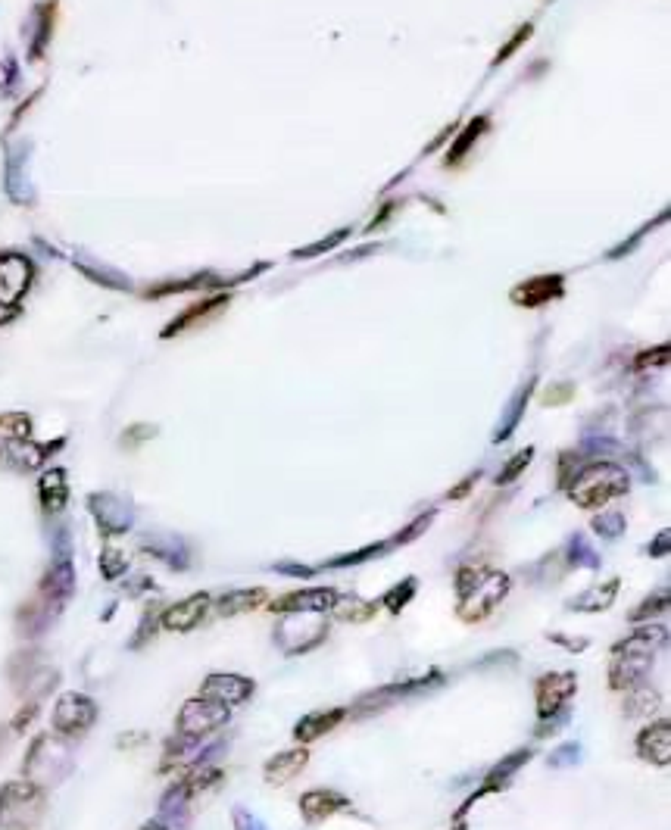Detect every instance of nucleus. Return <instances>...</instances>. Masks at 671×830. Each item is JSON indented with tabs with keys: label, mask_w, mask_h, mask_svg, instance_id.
Instances as JSON below:
<instances>
[{
	"label": "nucleus",
	"mask_w": 671,
	"mask_h": 830,
	"mask_svg": "<svg viewBox=\"0 0 671 830\" xmlns=\"http://www.w3.org/2000/svg\"><path fill=\"white\" fill-rule=\"evenodd\" d=\"M350 712L347 709H319V712H309V715H303L297 724H294V740L300 743V746H306V743H313V740H319V737H325V734H331L334 728H338V724L347 718Z\"/></svg>",
	"instance_id": "nucleus-20"
},
{
	"label": "nucleus",
	"mask_w": 671,
	"mask_h": 830,
	"mask_svg": "<svg viewBox=\"0 0 671 830\" xmlns=\"http://www.w3.org/2000/svg\"><path fill=\"white\" fill-rule=\"evenodd\" d=\"M210 612H213V596L210 593H191V596H185V600H178V603H172L160 612V628L172 631V634H188V631L200 628Z\"/></svg>",
	"instance_id": "nucleus-10"
},
{
	"label": "nucleus",
	"mask_w": 671,
	"mask_h": 830,
	"mask_svg": "<svg viewBox=\"0 0 671 830\" xmlns=\"http://www.w3.org/2000/svg\"><path fill=\"white\" fill-rule=\"evenodd\" d=\"M628 487L631 478L625 469H618L612 462H590L569 481V497L584 509H600L615 497L628 494Z\"/></svg>",
	"instance_id": "nucleus-2"
},
{
	"label": "nucleus",
	"mask_w": 671,
	"mask_h": 830,
	"mask_svg": "<svg viewBox=\"0 0 671 830\" xmlns=\"http://www.w3.org/2000/svg\"><path fill=\"white\" fill-rule=\"evenodd\" d=\"M512 581L506 572H484V578L462 596L459 606H456V615L462 621H469V625H475V621H484L490 612H494L503 600H506V593H509Z\"/></svg>",
	"instance_id": "nucleus-6"
},
{
	"label": "nucleus",
	"mask_w": 671,
	"mask_h": 830,
	"mask_svg": "<svg viewBox=\"0 0 671 830\" xmlns=\"http://www.w3.org/2000/svg\"><path fill=\"white\" fill-rule=\"evenodd\" d=\"M144 740H147V734H125V737H119V749L135 746V743H144Z\"/></svg>",
	"instance_id": "nucleus-41"
},
{
	"label": "nucleus",
	"mask_w": 671,
	"mask_h": 830,
	"mask_svg": "<svg viewBox=\"0 0 671 830\" xmlns=\"http://www.w3.org/2000/svg\"><path fill=\"white\" fill-rule=\"evenodd\" d=\"M444 684V674L441 671H431L428 678H416V681H400V684H387L381 690H372L359 699V709L363 712H375V709H387V706H397V699L403 696H412V693H422V690H431V687H441Z\"/></svg>",
	"instance_id": "nucleus-13"
},
{
	"label": "nucleus",
	"mask_w": 671,
	"mask_h": 830,
	"mask_svg": "<svg viewBox=\"0 0 671 830\" xmlns=\"http://www.w3.org/2000/svg\"><path fill=\"white\" fill-rule=\"evenodd\" d=\"M269 600V593L263 587H244V590H228L219 600H213V612L222 615V618H235V615H244V612H253L260 609L263 603Z\"/></svg>",
	"instance_id": "nucleus-22"
},
{
	"label": "nucleus",
	"mask_w": 671,
	"mask_h": 830,
	"mask_svg": "<svg viewBox=\"0 0 671 830\" xmlns=\"http://www.w3.org/2000/svg\"><path fill=\"white\" fill-rule=\"evenodd\" d=\"M668 606H671V596H668V587H662L653 596H647V600L640 603V609L631 612V621H643V618L662 615V612H668Z\"/></svg>",
	"instance_id": "nucleus-30"
},
{
	"label": "nucleus",
	"mask_w": 671,
	"mask_h": 830,
	"mask_svg": "<svg viewBox=\"0 0 671 830\" xmlns=\"http://www.w3.org/2000/svg\"><path fill=\"white\" fill-rule=\"evenodd\" d=\"M88 509H91V515H94V522H97L103 537H119V534H128V528H132V509H128L113 494H94V497H88Z\"/></svg>",
	"instance_id": "nucleus-12"
},
{
	"label": "nucleus",
	"mask_w": 671,
	"mask_h": 830,
	"mask_svg": "<svg viewBox=\"0 0 671 830\" xmlns=\"http://www.w3.org/2000/svg\"><path fill=\"white\" fill-rule=\"evenodd\" d=\"M381 553H391V547L387 543H372V547H363V550H356V553H347L341 559H328L325 568H344V565H359V562H366L372 556H381Z\"/></svg>",
	"instance_id": "nucleus-32"
},
{
	"label": "nucleus",
	"mask_w": 671,
	"mask_h": 830,
	"mask_svg": "<svg viewBox=\"0 0 671 830\" xmlns=\"http://www.w3.org/2000/svg\"><path fill=\"white\" fill-rule=\"evenodd\" d=\"M128 565H132V559H128L125 550L103 547V553H100V575L107 578V581H119L128 572Z\"/></svg>",
	"instance_id": "nucleus-28"
},
{
	"label": "nucleus",
	"mask_w": 671,
	"mask_h": 830,
	"mask_svg": "<svg viewBox=\"0 0 671 830\" xmlns=\"http://www.w3.org/2000/svg\"><path fill=\"white\" fill-rule=\"evenodd\" d=\"M38 500L47 515H57L69 503V481L63 469H47L38 481Z\"/></svg>",
	"instance_id": "nucleus-23"
},
{
	"label": "nucleus",
	"mask_w": 671,
	"mask_h": 830,
	"mask_svg": "<svg viewBox=\"0 0 671 830\" xmlns=\"http://www.w3.org/2000/svg\"><path fill=\"white\" fill-rule=\"evenodd\" d=\"M325 637H328L325 612H285L275 628V643L281 646L285 656H300L316 650Z\"/></svg>",
	"instance_id": "nucleus-4"
},
{
	"label": "nucleus",
	"mask_w": 671,
	"mask_h": 830,
	"mask_svg": "<svg viewBox=\"0 0 671 830\" xmlns=\"http://www.w3.org/2000/svg\"><path fill=\"white\" fill-rule=\"evenodd\" d=\"M637 756L643 762H653L659 768H668L671 765V721L662 718V721H650L647 728L637 734Z\"/></svg>",
	"instance_id": "nucleus-15"
},
{
	"label": "nucleus",
	"mask_w": 671,
	"mask_h": 830,
	"mask_svg": "<svg viewBox=\"0 0 671 830\" xmlns=\"http://www.w3.org/2000/svg\"><path fill=\"white\" fill-rule=\"evenodd\" d=\"M38 712H41V699H25L22 703V709L13 715V721H10V731L13 734H25V728H29V724L38 718Z\"/></svg>",
	"instance_id": "nucleus-33"
},
{
	"label": "nucleus",
	"mask_w": 671,
	"mask_h": 830,
	"mask_svg": "<svg viewBox=\"0 0 671 830\" xmlns=\"http://www.w3.org/2000/svg\"><path fill=\"white\" fill-rule=\"evenodd\" d=\"M75 593V565H72V556H54V562L47 565V572L38 584V600L60 615L66 609V603L72 600Z\"/></svg>",
	"instance_id": "nucleus-8"
},
{
	"label": "nucleus",
	"mask_w": 671,
	"mask_h": 830,
	"mask_svg": "<svg viewBox=\"0 0 671 830\" xmlns=\"http://www.w3.org/2000/svg\"><path fill=\"white\" fill-rule=\"evenodd\" d=\"M412 596H416V578H406V581H400V584H394L391 590H387L381 600H378V606H384L387 612L400 615L409 606Z\"/></svg>",
	"instance_id": "nucleus-27"
},
{
	"label": "nucleus",
	"mask_w": 671,
	"mask_h": 830,
	"mask_svg": "<svg viewBox=\"0 0 671 830\" xmlns=\"http://www.w3.org/2000/svg\"><path fill=\"white\" fill-rule=\"evenodd\" d=\"M97 721V703L91 696L79 693V690H69V693H60L57 703H54V712H50V724H54V734L60 737H82L85 731L94 728Z\"/></svg>",
	"instance_id": "nucleus-7"
},
{
	"label": "nucleus",
	"mask_w": 671,
	"mask_h": 830,
	"mask_svg": "<svg viewBox=\"0 0 671 830\" xmlns=\"http://www.w3.org/2000/svg\"><path fill=\"white\" fill-rule=\"evenodd\" d=\"M228 718H231L228 706L213 703V699H206V696H194L182 706V712H178L175 734L191 737V740H206L210 734L222 731L228 724Z\"/></svg>",
	"instance_id": "nucleus-5"
},
{
	"label": "nucleus",
	"mask_w": 671,
	"mask_h": 830,
	"mask_svg": "<svg viewBox=\"0 0 671 830\" xmlns=\"http://www.w3.org/2000/svg\"><path fill=\"white\" fill-rule=\"evenodd\" d=\"M431 518H434V512H425V515H419L416 522H409L397 537H391L387 540V547L391 550H397V547H406V543H412V540H419L422 534H425V528L431 525Z\"/></svg>",
	"instance_id": "nucleus-31"
},
{
	"label": "nucleus",
	"mask_w": 671,
	"mask_h": 830,
	"mask_svg": "<svg viewBox=\"0 0 671 830\" xmlns=\"http://www.w3.org/2000/svg\"><path fill=\"white\" fill-rule=\"evenodd\" d=\"M275 572L281 575H297V578H313L316 575V568H306V565H288V562H281V565H272Z\"/></svg>",
	"instance_id": "nucleus-37"
},
{
	"label": "nucleus",
	"mask_w": 671,
	"mask_h": 830,
	"mask_svg": "<svg viewBox=\"0 0 671 830\" xmlns=\"http://www.w3.org/2000/svg\"><path fill=\"white\" fill-rule=\"evenodd\" d=\"M593 528H597V534H606L609 540L612 537H618L625 531V518L618 515V512H606L603 518H597V522H593Z\"/></svg>",
	"instance_id": "nucleus-36"
},
{
	"label": "nucleus",
	"mask_w": 671,
	"mask_h": 830,
	"mask_svg": "<svg viewBox=\"0 0 671 830\" xmlns=\"http://www.w3.org/2000/svg\"><path fill=\"white\" fill-rule=\"evenodd\" d=\"M668 640V628L665 625H643V628H634L625 640H618L612 646V659L615 656H656Z\"/></svg>",
	"instance_id": "nucleus-19"
},
{
	"label": "nucleus",
	"mask_w": 671,
	"mask_h": 830,
	"mask_svg": "<svg viewBox=\"0 0 671 830\" xmlns=\"http://www.w3.org/2000/svg\"><path fill=\"white\" fill-rule=\"evenodd\" d=\"M160 612H163V609H160ZM160 612H157V609H147V612H144L141 625H138V637L132 640V650H138V646H144L153 634H157V628H160Z\"/></svg>",
	"instance_id": "nucleus-35"
},
{
	"label": "nucleus",
	"mask_w": 671,
	"mask_h": 830,
	"mask_svg": "<svg viewBox=\"0 0 671 830\" xmlns=\"http://www.w3.org/2000/svg\"><path fill=\"white\" fill-rule=\"evenodd\" d=\"M472 481H475V478H466V481H462L459 487H453L450 494H447V500H462V497H466L469 490H472Z\"/></svg>",
	"instance_id": "nucleus-40"
},
{
	"label": "nucleus",
	"mask_w": 671,
	"mask_h": 830,
	"mask_svg": "<svg viewBox=\"0 0 671 830\" xmlns=\"http://www.w3.org/2000/svg\"><path fill=\"white\" fill-rule=\"evenodd\" d=\"M575 690H578V678L572 671H550L544 678H537V684H534L537 718L547 721V718L565 712V703L575 696Z\"/></svg>",
	"instance_id": "nucleus-9"
},
{
	"label": "nucleus",
	"mask_w": 671,
	"mask_h": 830,
	"mask_svg": "<svg viewBox=\"0 0 671 830\" xmlns=\"http://www.w3.org/2000/svg\"><path fill=\"white\" fill-rule=\"evenodd\" d=\"M141 830H169V827H166L163 821H147V824H144Z\"/></svg>",
	"instance_id": "nucleus-42"
},
{
	"label": "nucleus",
	"mask_w": 671,
	"mask_h": 830,
	"mask_svg": "<svg viewBox=\"0 0 671 830\" xmlns=\"http://www.w3.org/2000/svg\"><path fill=\"white\" fill-rule=\"evenodd\" d=\"M553 294H559V278H537V281H531V284H525V288L515 291V300L519 303H544Z\"/></svg>",
	"instance_id": "nucleus-29"
},
{
	"label": "nucleus",
	"mask_w": 671,
	"mask_h": 830,
	"mask_svg": "<svg viewBox=\"0 0 671 830\" xmlns=\"http://www.w3.org/2000/svg\"><path fill=\"white\" fill-rule=\"evenodd\" d=\"M338 600V590L334 587H306V590H291L285 596L272 600V612L285 615V612H328Z\"/></svg>",
	"instance_id": "nucleus-14"
},
{
	"label": "nucleus",
	"mask_w": 671,
	"mask_h": 830,
	"mask_svg": "<svg viewBox=\"0 0 671 830\" xmlns=\"http://www.w3.org/2000/svg\"><path fill=\"white\" fill-rule=\"evenodd\" d=\"M381 606L375 600H363V596H356V593H338V600H334V606L328 609L334 618H341V621H353V625H363V621H369Z\"/></svg>",
	"instance_id": "nucleus-25"
},
{
	"label": "nucleus",
	"mask_w": 671,
	"mask_h": 830,
	"mask_svg": "<svg viewBox=\"0 0 671 830\" xmlns=\"http://www.w3.org/2000/svg\"><path fill=\"white\" fill-rule=\"evenodd\" d=\"M309 765V749L306 746H294L288 752H278V756H272L263 768V777L272 784V787H285L291 784L294 777Z\"/></svg>",
	"instance_id": "nucleus-21"
},
{
	"label": "nucleus",
	"mask_w": 671,
	"mask_h": 830,
	"mask_svg": "<svg viewBox=\"0 0 671 830\" xmlns=\"http://www.w3.org/2000/svg\"><path fill=\"white\" fill-rule=\"evenodd\" d=\"M668 543H671V534H668V531H662V534H659V540H656V543H650V556H656V559L668 556Z\"/></svg>",
	"instance_id": "nucleus-39"
},
{
	"label": "nucleus",
	"mask_w": 671,
	"mask_h": 830,
	"mask_svg": "<svg viewBox=\"0 0 671 830\" xmlns=\"http://www.w3.org/2000/svg\"><path fill=\"white\" fill-rule=\"evenodd\" d=\"M618 578H609V581H600V584H590L584 593H578L575 600L569 603L572 612H606L612 603H615V596H618Z\"/></svg>",
	"instance_id": "nucleus-24"
},
{
	"label": "nucleus",
	"mask_w": 671,
	"mask_h": 830,
	"mask_svg": "<svg viewBox=\"0 0 671 830\" xmlns=\"http://www.w3.org/2000/svg\"><path fill=\"white\" fill-rule=\"evenodd\" d=\"M656 656H615L609 665V687L618 693H628L637 684H647Z\"/></svg>",
	"instance_id": "nucleus-18"
},
{
	"label": "nucleus",
	"mask_w": 671,
	"mask_h": 830,
	"mask_svg": "<svg viewBox=\"0 0 671 830\" xmlns=\"http://www.w3.org/2000/svg\"><path fill=\"white\" fill-rule=\"evenodd\" d=\"M575 752H581L578 749V743H569V746H562L559 752H556V759H550V765H569V762H575Z\"/></svg>",
	"instance_id": "nucleus-38"
},
{
	"label": "nucleus",
	"mask_w": 671,
	"mask_h": 830,
	"mask_svg": "<svg viewBox=\"0 0 671 830\" xmlns=\"http://www.w3.org/2000/svg\"><path fill=\"white\" fill-rule=\"evenodd\" d=\"M253 693H256V684L250 678H244V674L216 671L200 684V696L213 699V703H222V706H241Z\"/></svg>",
	"instance_id": "nucleus-11"
},
{
	"label": "nucleus",
	"mask_w": 671,
	"mask_h": 830,
	"mask_svg": "<svg viewBox=\"0 0 671 830\" xmlns=\"http://www.w3.org/2000/svg\"><path fill=\"white\" fill-rule=\"evenodd\" d=\"M32 281V266L25 263L22 256L16 253H7L0 256V306H16V300L25 294Z\"/></svg>",
	"instance_id": "nucleus-16"
},
{
	"label": "nucleus",
	"mask_w": 671,
	"mask_h": 830,
	"mask_svg": "<svg viewBox=\"0 0 671 830\" xmlns=\"http://www.w3.org/2000/svg\"><path fill=\"white\" fill-rule=\"evenodd\" d=\"M72 768H75V759H72L66 737L50 731V734H38L32 740L29 752H25V762H22V777L38 784L41 790H47V787L63 784L72 774Z\"/></svg>",
	"instance_id": "nucleus-1"
},
{
	"label": "nucleus",
	"mask_w": 671,
	"mask_h": 830,
	"mask_svg": "<svg viewBox=\"0 0 671 830\" xmlns=\"http://www.w3.org/2000/svg\"><path fill=\"white\" fill-rule=\"evenodd\" d=\"M659 693L650 687V684H637L628 690V699H625V715L628 718H650L656 709H659Z\"/></svg>",
	"instance_id": "nucleus-26"
},
{
	"label": "nucleus",
	"mask_w": 671,
	"mask_h": 830,
	"mask_svg": "<svg viewBox=\"0 0 671 830\" xmlns=\"http://www.w3.org/2000/svg\"><path fill=\"white\" fill-rule=\"evenodd\" d=\"M341 812H350V799L338 790H309L300 796V815L303 821L309 824H319L325 818H334V815H341Z\"/></svg>",
	"instance_id": "nucleus-17"
},
{
	"label": "nucleus",
	"mask_w": 671,
	"mask_h": 830,
	"mask_svg": "<svg viewBox=\"0 0 671 830\" xmlns=\"http://www.w3.org/2000/svg\"><path fill=\"white\" fill-rule=\"evenodd\" d=\"M47 812V790L32 781H7L0 787V830H38Z\"/></svg>",
	"instance_id": "nucleus-3"
},
{
	"label": "nucleus",
	"mask_w": 671,
	"mask_h": 830,
	"mask_svg": "<svg viewBox=\"0 0 671 830\" xmlns=\"http://www.w3.org/2000/svg\"><path fill=\"white\" fill-rule=\"evenodd\" d=\"M531 456H534V450H531V447H528V450H522V453H515V456L506 462V469L500 472L497 484H512L515 478H519V475L525 472V465H531Z\"/></svg>",
	"instance_id": "nucleus-34"
}]
</instances>
